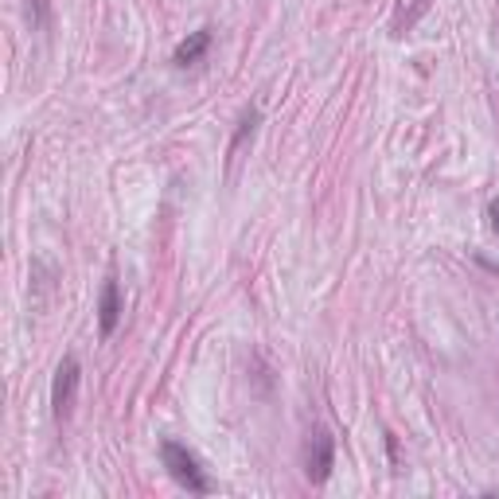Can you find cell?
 <instances>
[{"label": "cell", "instance_id": "cell-1", "mask_svg": "<svg viewBox=\"0 0 499 499\" xmlns=\"http://www.w3.org/2000/svg\"><path fill=\"white\" fill-rule=\"evenodd\" d=\"M161 461H164L168 476H172L180 488H188V492H195V495H207V492H211V480H207V472L200 468V461H195V456L183 449V445L164 441V445H161Z\"/></svg>", "mask_w": 499, "mask_h": 499}, {"label": "cell", "instance_id": "cell-2", "mask_svg": "<svg viewBox=\"0 0 499 499\" xmlns=\"http://www.w3.org/2000/svg\"><path fill=\"white\" fill-rule=\"evenodd\" d=\"M78 378H83V367L74 356H63V363L55 367V383H51V410L63 422L74 410V394H78Z\"/></svg>", "mask_w": 499, "mask_h": 499}, {"label": "cell", "instance_id": "cell-3", "mask_svg": "<svg viewBox=\"0 0 499 499\" xmlns=\"http://www.w3.org/2000/svg\"><path fill=\"white\" fill-rule=\"evenodd\" d=\"M332 465H336V441L328 429H317L308 437V449H305V472L312 484H324L332 476Z\"/></svg>", "mask_w": 499, "mask_h": 499}, {"label": "cell", "instance_id": "cell-4", "mask_svg": "<svg viewBox=\"0 0 499 499\" xmlns=\"http://www.w3.org/2000/svg\"><path fill=\"white\" fill-rule=\"evenodd\" d=\"M117 320H122V289L110 278L102 285V300H98V328L102 336H113L117 332Z\"/></svg>", "mask_w": 499, "mask_h": 499}, {"label": "cell", "instance_id": "cell-5", "mask_svg": "<svg viewBox=\"0 0 499 499\" xmlns=\"http://www.w3.org/2000/svg\"><path fill=\"white\" fill-rule=\"evenodd\" d=\"M207 47H211V32H191L188 39H183V44L176 47V55H172V63L176 67H188V63H200L203 55H207Z\"/></svg>", "mask_w": 499, "mask_h": 499}, {"label": "cell", "instance_id": "cell-6", "mask_svg": "<svg viewBox=\"0 0 499 499\" xmlns=\"http://www.w3.org/2000/svg\"><path fill=\"white\" fill-rule=\"evenodd\" d=\"M429 8V0H398V12H394V32H406V28H414V20L422 16V12Z\"/></svg>", "mask_w": 499, "mask_h": 499}, {"label": "cell", "instance_id": "cell-7", "mask_svg": "<svg viewBox=\"0 0 499 499\" xmlns=\"http://www.w3.org/2000/svg\"><path fill=\"white\" fill-rule=\"evenodd\" d=\"M488 219H492V230H495V239H499V200H492V207H488Z\"/></svg>", "mask_w": 499, "mask_h": 499}]
</instances>
